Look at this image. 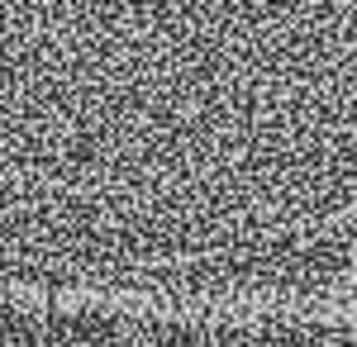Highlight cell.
<instances>
[{"label": "cell", "instance_id": "6da1fadb", "mask_svg": "<svg viewBox=\"0 0 357 347\" xmlns=\"http://www.w3.org/2000/svg\"><path fill=\"white\" fill-rule=\"evenodd\" d=\"M353 276V5H0V286L324 309Z\"/></svg>", "mask_w": 357, "mask_h": 347}, {"label": "cell", "instance_id": "7a4b0ae2", "mask_svg": "<svg viewBox=\"0 0 357 347\" xmlns=\"http://www.w3.org/2000/svg\"><path fill=\"white\" fill-rule=\"evenodd\" d=\"M0 347H353V319L348 304L172 309L0 286Z\"/></svg>", "mask_w": 357, "mask_h": 347}]
</instances>
